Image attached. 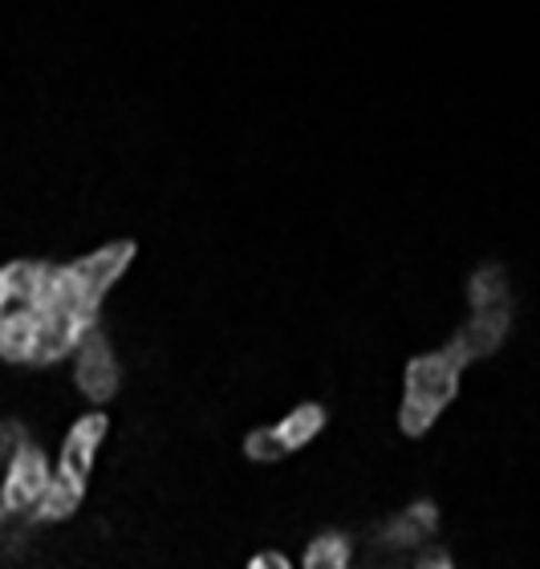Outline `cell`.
<instances>
[{"label":"cell","instance_id":"obj_1","mask_svg":"<svg viewBox=\"0 0 540 569\" xmlns=\"http://www.w3.org/2000/svg\"><path fill=\"white\" fill-rule=\"evenodd\" d=\"M459 379H463V358L451 346H439L431 355L411 358L407 379H402V403H399V427L402 436H427L439 416L447 411V403L456 399Z\"/></svg>","mask_w":540,"mask_h":569},{"label":"cell","instance_id":"obj_2","mask_svg":"<svg viewBox=\"0 0 540 569\" xmlns=\"http://www.w3.org/2000/svg\"><path fill=\"white\" fill-rule=\"evenodd\" d=\"M49 476H53V463H49L46 448L24 439L21 448L0 463V505H4V512L9 517H29L37 509L41 492L49 488Z\"/></svg>","mask_w":540,"mask_h":569},{"label":"cell","instance_id":"obj_3","mask_svg":"<svg viewBox=\"0 0 540 569\" xmlns=\"http://www.w3.org/2000/svg\"><path fill=\"white\" fill-rule=\"evenodd\" d=\"M110 436V416L107 411H86L70 423L66 439H61L58 448V463H53V472L73 480V485H90V472H94V460L102 443Z\"/></svg>","mask_w":540,"mask_h":569},{"label":"cell","instance_id":"obj_4","mask_svg":"<svg viewBox=\"0 0 540 569\" xmlns=\"http://www.w3.org/2000/svg\"><path fill=\"white\" fill-rule=\"evenodd\" d=\"M70 358H73V382H78V391L98 407L110 403L118 395V358H114V346L102 338V330L86 333Z\"/></svg>","mask_w":540,"mask_h":569},{"label":"cell","instance_id":"obj_5","mask_svg":"<svg viewBox=\"0 0 540 569\" xmlns=\"http://www.w3.org/2000/svg\"><path fill=\"white\" fill-rule=\"evenodd\" d=\"M130 261H134V244H130V240H114V244H102V249L86 252L82 261H70V269H73V277L82 281L86 293L94 297V301H102V297L127 277Z\"/></svg>","mask_w":540,"mask_h":569},{"label":"cell","instance_id":"obj_6","mask_svg":"<svg viewBox=\"0 0 540 569\" xmlns=\"http://www.w3.org/2000/svg\"><path fill=\"white\" fill-rule=\"evenodd\" d=\"M508 326H512V309H488V313H471L468 326L451 338V350L463 358V367L476 362V358L496 355L508 338Z\"/></svg>","mask_w":540,"mask_h":569},{"label":"cell","instance_id":"obj_7","mask_svg":"<svg viewBox=\"0 0 540 569\" xmlns=\"http://www.w3.org/2000/svg\"><path fill=\"white\" fill-rule=\"evenodd\" d=\"M86 500V488L73 485V480H66V476H49V488L41 492V500H37V509L29 512V521H66V517H73V512L82 509Z\"/></svg>","mask_w":540,"mask_h":569},{"label":"cell","instance_id":"obj_8","mask_svg":"<svg viewBox=\"0 0 540 569\" xmlns=\"http://www.w3.org/2000/svg\"><path fill=\"white\" fill-rule=\"evenodd\" d=\"M326 423H329V416H326V407H321V403H297L293 411L281 419V423H272V427L281 431L284 448L301 451V448H309L321 431H326Z\"/></svg>","mask_w":540,"mask_h":569},{"label":"cell","instance_id":"obj_9","mask_svg":"<svg viewBox=\"0 0 540 569\" xmlns=\"http://www.w3.org/2000/svg\"><path fill=\"white\" fill-rule=\"evenodd\" d=\"M297 569H353L350 537H341V533L313 537L306 546V553H301V566Z\"/></svg>","mask_w":540,"mask_h":569},{"label":"cell","instance_id":"obj_10","mask_svg":"<svg viewBox=\"0 0 540 569\" xmlns=\"http://www.w3.org/2000/svg\"><path fill=\"white\" fill-rule=\"evenodd\" d=\"M468 293H471V313H488V309H512L504 269H480V273L471 277Z\"/></svg>","mask_w":540,"mask_h":569},{"label":"cell","instance_id":"obj_11","mask_svg":"<svg viewBox=\"0 0 540 569\" xmlns=\"http://www.w3.org/2000/svg\"><path fill=\"white\" fill-rule=\"evenodd\" d=\"M244 456L252 463H281V460H289L293 451L284 448V439H281V431L277 427H252L248 431V439H244Z\"/></svg>","mask_w":540,"mask_h":569},{"label":"cell","instance_id":"obj_12","mask_svg":"<svg viewBox=\"0 0 540 569\" xmlns=\"http://www.w3.org/2000/svg\"><path fill=\"white\" fill-rule=\"evenodd\" d=\"M244 569H297V561L289 553H281V549H260V553L248 558Z\"/></svg>","mask_w":540,"mask_h":569},{"label":"cell","instance_id":"obj_13","mask_svg":"<svg viewBox=\"0 0 540 569\" xmlns=\"http://www.w3.org/2000/svg\"><path fill=\"white\" fill-rule=\"evenodd\" d=\"M4 521H9V512H4V505H0V525H4Z\"/></svg>","mask_w":540,"mask_h":569}]
</instances>
